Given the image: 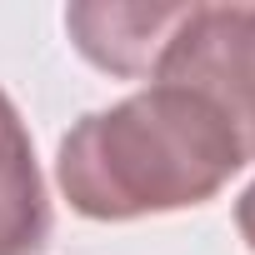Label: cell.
<instances>
[{"instance_id": "cell-4", "label": "cell", "mask_w": 255, "mask_h": 255, "mask_svg": "<svg viewBox=\"0 0 255 255\" xmlns=\"http://www.w3.org/2000/svg\"><path fill=\"white\" fill-rule=\"evenodd\" d=\"M50 200L20 110L0 90V255H45Z\"/></svg>"}, {"instance_id": "cell-3", "label": "cell", "mask_w": 255, "mask_h": 255, "mask_svg": "<svg viewBox=\"0 0 255 255\" xmlns=\"http://www.w3.org/2000/svg\"><path fill=\"white\" fill-rule=\"evenodd\" d=\"M185 15L190 5H70L65 30L90 65L125 80H155V65L170 50Z\"/></svg>"}, {"instance_id": "cell-1", "label": "cell", "mask_w": 255, "mask_h": 255, "mask_svg": "<svg viewBox=\"0 0 255 255\" xmlns=\"http://www.w3.org/2000/svg\"><path fill=\"white\" fill-rule=\"evenodd\" d=\"M245 165L230 120L185 85H145L75 120L60 140V190L90 220H140L220 195Z\"/></svg>"}, {"instance_id": "cell-2", "label": "cell", "mask_w": 255, "mask_h": 255, "mask_svg": "<svg viewBox=\"0 0 255 255\" xmlns=\"http://www.w3.org/2000/svg\"><path fill=\"white\" fill-rule=\"evenodd\" d=\"M155 80L205 95L255 160V5H190Z\"/></svg>"}, {"instance_id": "cell-5", "label": "cell", "mask_w": 255, "mask_h": 255, "mask_svg": "<svg viewBox=\"0 0 255 255\" xmlns=\"http://www.w3.org/2000/svg\"><path fill=\"white\" fill-rule=\"evenodd\" d=\"M235 225H240L245 245L255 250V180H250V190H245V195H240V205H235Z\"/></svg>"}]
</instances>
